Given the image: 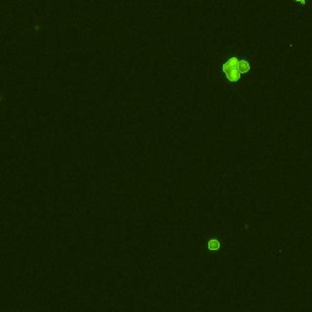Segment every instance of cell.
<instances>
[{
    "instance_id": "1",
    "label": "cell",
    "mask_w": 312,
    "mask_h": 312,
    "mask_svg": "<svg viewBox=\"0 0 312 312\" xmlns=\"http://www.w3.org/2000/svg\"><path fill=\"white\" fill-rule=\"evenodd\" d=\"M250 65L244 59L230 58L223 64V73L229 82H238L242 75L249 72Z\"/></svg>"
},
{
    "instance_id": "2",
    "label": "cell",
    "mask_w": 312,
    "mask_h": 312,
    "mask_svg": "<svg viewBox=\"0 0 312 312\" xmlns=\"http://www.w3.org/2000/svg\"><path fill=\"white\" fill-rule=\"evenodd\" d=\"M219 246H221V245H219V242L216 240V239H211V240L207 243V249H209V250H212V251L218 250Z\"/></svg>"
},
{
    "instance_id": "3",
    "label": "cell",
    "mask_w": 312,
    "mask_h": 312,
    "mask_svg": "<svg viewBox=\"0 0 312 312\" xmlns=\"http://www.w3.org/2000/svg\"><path fill=\"white\" fill-rule=\"evenodd\" d=\"M295 1H299V3H304L305 0H295Z\"/></svg>"
}]
</instances>
